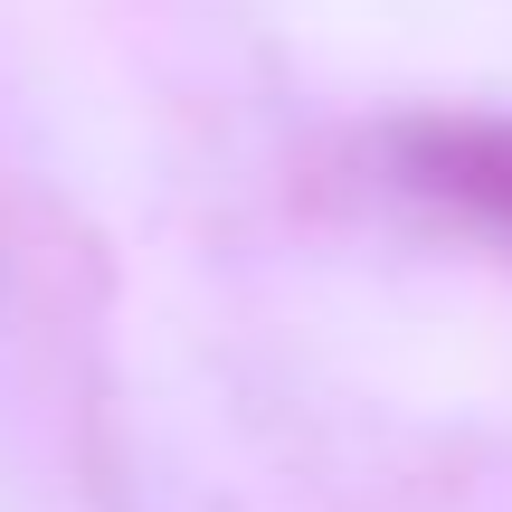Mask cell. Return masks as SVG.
<instances>
[{"instance_id":"cell-1","label":"cell","mask_w":512,"mask_h":512,"mask_svg":"<svg viewBox=\"0 0 512 512\" xmlns=\"http://www.w3.org/2000/svg\"><path fill=\"white\" fill-rule=\"evenodd\" d=\"M399 171L446 219L512 247V114H418L399 124Z\"/></svg>"}]
</instances>
